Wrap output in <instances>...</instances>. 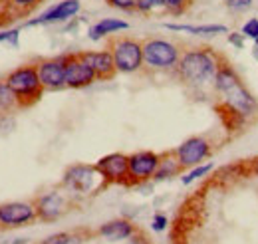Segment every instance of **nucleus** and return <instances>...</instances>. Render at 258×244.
Listing matches in <instances>:
<instances>
[{"label":"nucleus","instance_id":"aec40b11","mask_svg":"<svg viewBox=\"0 0 258 244\" xmlns=\"http://www.w3.org/2000/svg\"><path fill=\"white\" fill-rule=\"evenodd\" d=\"M18 97L16 93L12 92V88L8 86L6 80L0 82V115L4 113H12L14 109H18Z\"/></svg>","mask_w":258,"mask_h":244},{"label":"nucleus","instance_id":"4468645a","mask_svg":"<svg viewBox=\"0 0 258 244\" xmlns=\"http://www.w3.org/2000/svg\"><path fill=\"white\" fill-rule=\"evenodd\" d=\"M80 0H62L58 4H54L52 8H48L42 16H38L36 20H30L28 26H40V24H56V22H66L70 18H74L80 12Z\"/></svg>","mask_w":258,"mask_h":244},{"label":"nucleus","instance_id":"9d476101","mask_svg":"<svg viewBox=\"0 0 258 244\" xmlns=\"http://www.w3.org/2000/svg\"><path fill=\"white\" fill-rule=\"evenodd\" d=\"M96 74L92 68L82 60L78 54H68L66 60V88L70 90H82L96 82Z\"/></svg>","mask_w":258,"mask_h":244},{"label":"nucleus","instance_id":"f8f14e48","mask_svg":"<svg viewBox=\"0 0 258 244\" xmlns=\"http://www.w3.org/2000/svg\"><path fill=\"white\" fill-rule=\"evenodd\" d=\"M175 155H177L179 163L183 165V169L197 167L211 155V145L205 137H189L175 149Z\"/></svg>","mask_w":258,"mask_h":244},{"label":"nucleus","instance_id":"b1692460","mask_svg":"<svg viewBox=\"0 0 258 244\" xmlns=\"http://www.w3.org/2000/svg\"><path fill=\"white\" fill-rule=\"evenodd\" d=\"M163 6V0H135V10L139 12H151Z\"/></svg>","mask_w":258,"mask_h":244},{"label":"nucleus","instance_id":"72a5a7b5","mask_svg":"<svg viewBox=\"0 0 258 244\" xmlns=\"http://www.w3.org/2000/svg\"><path fill=\"white\" fill-rule=\"evenodd\" d=\"M252 169H254V173L258 175V159L254 161V163H252Z\"/></svg>","mask_w":258,"mask_h":244},{"label":"nucleus","instance_id":"423d86ee","mask_svg":"<svg viewBox=\"0 0 258 244\" xmlns=\"http://www.w3.org/2000/svg\"><path fill=\"white\" fill-rule=\"evenodd\" d=\"M64 185L76 193H92V191H99L107 183L96 169V165H74L66 171Z\"/></svg>","mask_w":258,"mask_h":244},{"label":"nucleus","instance_id":"6ab92c4d","mask_svg":"<svg viewBox=\"0 0 258 244\" xmlns=\"http://www.w3.org/2000/svg\"><path fill=\"white\" fill-rule=\"evenodd\" d=\"M167 30L175 32H189L197 36H217V34H226L228 28L223 24H203V26H189V24H165Z\"/></svg>","mask_w":258,"mask_h":244},{"label":"nucleus","instance_id":"dca6fc26","mask_svg":"<svg viewBox=\"0 0 258 244\" xmlns=\"http://www.w3.org/2000/svg\"><path fill=\"white\" fill-rule=\"evenodd\" d=\"M97 234L107 240H125L135 234V226L125 218H117V220H109V222L101 224Z\"/></svg>","mask_w":258,"mask_h":244},{"label":"nucleus","instance_id":"c85d7f7f","mask_svg":"<svg viewBox=\"0 0 258 244\" xmlns=\"http://www.w3.org/2000/svg\"><path fill=\"white\" fill-rule=\"evenodd\" d=\"M68 236H70V232H58V234H52L46 240H42V244H66Z\"/></svg>","mask_w":258,"mask_h":244},{"label":"nucleus","instance_id":"473e14b6","mask_svg":"<svg viewBox=\"0 0 258 244\" xmlns=\"http://www.w3.org/2000/svg\"><path fill=\"white\" fill-rule=\"evenodd\" d=\"M12 244H28V240H26V238H16Z\"/></svg>","mask_w":258,"mask_h":244},{"label":"nucleus","instance_id":"9b49d317","mask_svg":"<svg viewBox=\"0 0 258 244\" xmlns=\"http://www.w3.org/2000/svg\"><path fill=\"white\" fill-rule=\"evenodd\" d=\"M66 60H68V54L52 58V60H44L36 66L44 90L56 92V90L66 88Z\"/></svg>","mask_w":258,"mask_h":244},{"label":"nucleus","instance_id":"f257e3e1","mask_svg":"<svg viewBox=\"0 0 258 244\" xmlns=\"http://www.w3.org/2000/svg\"><path fill=\"white\" fill-rule=\"evenodd\" d=\"M215 88L223 95L226 107L230 111L238 113L240 117H250L258 111L256 99L244 88V84L240 82V78L236 76V72L230 66L221 64V68L215 76Z\"/></svg>","mask_w":258,"mask_h":244},{"label":"nucleus","instance_id":"4be33fe9","mask_svg":"<svg viewBox=\"0 0 258 244\" xmlns=\"http://www.w3.org/2000/svg\"><path fill=\"white\" fill-rule=\"evenodd\" d=\"M187 4H189V0H163V8L173 14H181Z\"/></svg>","mask_w":258,"mask_h":244},{"label":"nucleus","instance_id":"bb28decb","mask_svg":"<svg viewBox=\"0 0 258 244\" xmlns=\"http://www.w3.org/2000/svg\"><path fill=\"white\" fill-rule=\"evenodd\" d=\"M109 2V6H113V8H119V10H135V0H107Z\"/></svg>","mask_w":258,"mask_h":244},{"label":"nucleus","instance_id":"ddd939ff","mask_svg":"<svg viewBox=\"0 0 258 244\" xmlns=\"http://www.w3.org/2000/svg\"><path fill=\"white\" fill-rule=\"evenodd\" d=\"M34 205H36L38 218L44 220V222H54L68 211V203H66L64 195L58 193V191H52V193H46V195L38 197Z\"/></svg>","mask_w":258,"mask_h":244},{"label":"nucleus","instance_id":"0eeeda50","mask_svg":"<svg viewBox=\"0 0 258 244\" xmlns=\"http://www.w3.org/2000/svg\"><path fill=\"white\" fill-rule=\"evenodd\" d=\"M96 169L101 173L105 183L129 185V157L123 153H109L96 163Z\"/></svg>","mask_w":258,"mask_h":244},{"label":"nucleus","instance_id":"2f4dec72","mask_svg":"<svg viewBox=\"0 0 258 244\" xmlns=\"http://www.w3.org/2000/svg\"><path fill=\"white\" fill-rule=\"evenodd\" d=\"M14 4H18V6H32L34 2H38V0H12Z\"/></svg>","mask_w":258,"mask_h":244},{"label":"nucleus","instance_id":"39448f33","mask_svg":"<svg viewBox=\"0 0 258 244\" xmlns=\"http://www.w3.org/2000/svg\"><path fill=\"white\" fill-rule=\"evenodd\" d=\"M109 52L115 62V70L121 74H133L143 66V44L133 38H115Z\"/></svg>","mask_w":258,"mask_h":244},{"label":"nucleus","instance_id":"6e6552de","mask_svg":"<svg viewBox=\"0 0 258 244\" xmlns=\"http://www.w3.org/2000/svg\"><path fill=\"white\" fill-rule=\"evenodd\" d=\"M159 155L153 151H139L129 155V185L143 183L155 177Z\"/></svg>","mask_w":258,"mask_h":244},{"label":"nucleus","instance_id":"2eb2a0df","mask_svg":"<svg viewBox=\"0 0 258 244\" xmlns=\"http://www.w3.org/2000/svg\"><path fill=\"white\" fill-rule=\"evenodd\" d=\"M82 60L86 62L92 72L96 74L97 80H111L115 76V62L109 50H101V52H80L78 54Z\"/></svg>","mask_w":258,"mask_h":244},{"label":"nucleus","instance_id":"412c9836","mask_svg":"<svg viewBox=\"0 0 258 244\" xmlns=\"http://www.w3.org/2000/svg\"><path fill=\"white\" fill-rule=\"evenodd\" d=\"M209 171H213V163H205V165H197V167H193V171H189L181 181H183V185H191L195 183L197 179H201V177H205Z\"/></svg>","mask_w":258,"mask_h":244},{"label":"nucleus","instance_id":"7ed1b4c3","mask_svg":"<svg viewBox=\"0 0 258 244\" xmlns=\"http://www.w3.org/2000/svg\"><path fill=\"white\" fill-rule=\"evenodd\" d=\"M6 82L12 88V92L16 93L20 107L34 105L42 97V93H44V86L40 82L36 66H20V68L12 70L6 76Z\"/></svg>","mask_w":258,"mask_h":244},{"label":"nucleus","instance_id":"f3484780","mask_svg":"<svg viewBox=\"0 0 258 244\" xmlns=\"http://www.w3.org/2000/svg\"><path fill=\"white\" fill-rule=\"evenodd\" d=\"M129 24L125 20H119V18H103V20H99L97 24H94L90 32H88V36H90V40H101V38H105V36H109V34H115V32L119 30H127Z\"/></svg>","mask_w":258,"mask_h":244},{"label":"nucleus","instance_id":"f704fd0d","mask_svg":"<svg viewBox=\"0 0 258 244\" xmlns=\"http://www.w3.org/2000/svg\"><path fill=\"white\" fill-rule=\"evenodd\" d=\"M256 50H258V40H256Z\"/></svg>","mask_w":258,"mask_h":244},{"label":"nucleus","instance_id":"a211bd4d","mask_svg":"<svg viewBox=\"0 0 258 244\" xmlns=\"http://www.w3.org/2000/svg\"><path fill=\"white\" fill-rule=\"evenodd\" d=\"M181 171H183V165L179 163V159H177L175 151L165 153V155H159V167H157L153 179H157V181L171 179V177H177Z\"/></svg>","mask_w":258,"mask_h":244},{"label":"nucleus","instance_id":"7c9ffc66","mask_svg":"<svg viewBox=\"0 0 258 244\" xmlns=\"http://www.w3.org/2000/svg\"><path fill=\"white\" fill-rule=\"evenodd\" d=\"M66 244H84V238H82L80 234H76V232H70V236H68Z\"/></svg>","mask_w":258,"mask_h":244},{"label":"nucleus","instance_id":"393cba45","mask_svg":"<svg viewBox=\"0 0 258 244\" xmlns=\"http://www.w3.org/2000/svg\"><path fill=\"white\" fill-rule=\"evenodd\" d=\"M226 6L234 12H242V10L252 6V0H226Z\"/></svg>","mask_w":258,"mask_h":244},{"label":"nucleus","instance_id":"f03ea898","mask_svg":"<svg viewBox=\"0 0 258 244\" xmlns=\"http://www.w3.org/2000/svg\"><path fill=\"white\" fill-rule=\"evenodd\" d=\"M221 64L217 60L215 52L209 48H195L181 54L177 72L179 78L189 86H205L209 82H215V76L219 72Z\"/></svg>","mask_w":258,"mask_h":244},{"label":"nucleus","instance_id":"c756f323","mask_svg":"<svg viewBox=\"0 0 258 244\" xmlns=\"http://www.w3.org/2000/svg\"><path fill=\"white\" fill-rule=\"evenodd\" d=\"M0 42H10L12 46H18V30L2 32L0 34Z\"/></svg>","mask_w":258,"mask_h":244},{"label":"nucleus","instance_id":"a878e982","mask_svg":"<svg viewBox=\"0 0 258 244\" xmlns=\"http://www.w3.org/2000/svg\"><path fill=\"white\" fill-rule=\"evenodd\" d=\"M167 224H169V220H167L165 214H155V216H153V222H151V228H153L155 232H163V230L167 228Z\"/></svg>","mask_w":258,"mask_h":244},{"label":"nucleus","instance_id":"5701e85b","mask_svg":"<svg viewBox=\"0 0 258 244\" xmlns=\"http://www.w3.org/2000/svg\"><path fill=\"white\" fill-rule=\"evenodd\" d=\"M242 36L250 38V40H258V18H250L244 26H242Z\"/></svg>","mask_w":258,"mask_h":244},{"label":"nucleus","instance_id":"cd10ccee","mask_svg":"<svg viewBox=\"0 0 258 244\" xmlns=\"http://www.w3.org/2000/svg\"><path fill=\"white\" fill-rule=\"evenodd\" d=\"M228 42L234 46V48H244V36H242V32H230L228 34Z\"/></svg>","mask_w":258,"mask_h":244},{"label":"nucleus","instance_id":"20e7f679","mask_svg":"<svg viewBox=\"0 0 258 244\" xmlns=\"http://www.w3.org/2000/svg\"><path fill=\"white\" fill-rule=\"evenodd\" d=\"M181 58L179 48L163 38H149L143 42V64L155 70H173Z\"/></svg>","mask_w":258,"mask_h":244},{"label":"nucleus","instance_id":"1a4fd4ad","mask_svg":"<svg viewBox=\"0 0 258 244\" xmlns=\"http://www.w3.org/2000/svg\"><path fill=\"white\" fill-rule=\"evenodd\" d=\"M38 218L36 205L32 203H4L0 205V228H16L24 226Z\"/></svg>","mask_w":258,"mask_h":244}]
</instances>
